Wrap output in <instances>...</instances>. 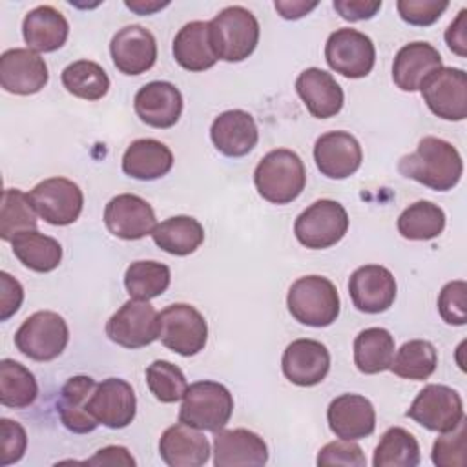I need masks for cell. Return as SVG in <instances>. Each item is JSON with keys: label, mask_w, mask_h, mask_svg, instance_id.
Returning <instances> with one entry per match:
<instances>
[{"label": "cell", "mask_w": 467, "mask_h": 467, "mask_svg": "<svg viewBox=\"0 0 467 467\" xmlns=\"http://www.w3.org/2000/svg\"><path fill=\"white\" fill-rule=\"evenodd\" d=\"M398 171L431 190L447 192L460 182L463 161L451 142L438 137H423L412 153L400 159Z\"/></svg>", "instance_id": "6da1fadb"}, {"label": "cell", "mask_w": 467, "mask_h": 467, "mask_svg": "<svg viewBox=\"0 0 467 467\" xmlns=\"http://www.w3.org/2000/svg\"><path fill=\"white\" fill-rule=\"evenodd\" d=\"M254 184L265 201L272 204H288L305 190L306 170L296 151L277 148L268 151L257 162Z\"/></svg>", "instance_id": "7a4b0ae2"}, {"label": "cell", "mask_w": 467, "mask_h": 467, "mask_svg": "<svg viewBox=\"0 0 467 467\" xmlns=\"http://www.w3.org/2000/svg\"><path fill=\"white\" fill-rule=\"evenodd\" d=\"M210 40L217 60L241 62L248 58L259 42V22L243 5H228L210 22Z\"/></svg>", "instance_id": "3957f363"}, {"label": "cell", "mask_w": 467, "mask_h": 467, "mask_svg": "<svg viewBox=\"0 0 467 467\" xmlns=\"http://www.w3.org/2000/svg\"><path fill=\"white\" fill-rule=\"evenodd\" d=\"M286 305L296 321L316 328L332 325L341 308L336 285L323 275L296 279L288 290Z\"/></svg>", "instance_id": "277c9868"}, {"label": "cell", "mask_w": 467, "mask_h": 467, "mask_svg": "<svg viewBox=\"0 0 467 467\" xmlns=\"http://www.w3.org/2000/svg\"><path fill=\"white\" fill-rule=\"evenodd\" d=\"M234 412V396L217 381L202 379L188 385L182 405L179 410V421L199 431H219L230 421Z\"/></svg>", "instance_id": "5b68a950"}, {"label": "cell", "mask_w": 467, "mask_h": 467, "mask_svg": "<svg viewBox=\"0 0 467 467\" xmlns=\"http://www.w3.org/2000/svg\"><path fill=\"white\" fill-rule=\"evenodd\" d=\"M69 341L66 319L51 310H38L24 319L15 332L16 348L29 359L51 361L58 358Z\"/></svg>", "instance_id": "8992f818"}, {"label": "cell", "mask_w": 467, "mask_h": 467, "mask_svg": "<svg viewBox=\"0 0 467 467\" xmlns=\"http://www.w3.org/2000/svg\"><path fill=\"white\" fill-rule=\"evenodd\" d=\"M348 230V213L337 201L319 199L305 208L296 223V239L310 248L323 250L337 244Z\"/></svg>", "instance_id": "52a82bcc"}, {"label": "cell", "mask_w": 467, "mask_h": 467, "mask_svg": "<svg viewBox=\"0 0 467 467\" xmlns=\"http://www.w3.org/2000/svg\"><path fill=\"white\" fill-rule=\"evenodd\" d=\"M159 339L175 354L190 358L206 347L208 323L195 306L173 303L159 314Z\"/></svg>", "instance_id": "ba28073f"}, {"label": "cell", "mask_w": 467, "mask_h": 467, "mask_svg": "<svg viewBox=\"0 0 467 467\" xmlns=\"http://www.w3.org/2000/svg\"><path fill=\"white\" fill-rule=\"evenodd\" d=\"M325 60L332 71L347 78H363L374 67L376 47L368 35L341 27L327 38Z\"/></svg>", "instance_id": "9c48e42d"}, {"label": "cell", "mask_w": 467, "mask_h": 467, "mask_svg": "<svg viewBox=\"0 0 467 467\" xmlns=\"http://www.w3.org/2000/svg\"><path fill=\"white\" fill-rule=\"evenodd\" d=\"M106 336L124 348H142L159 339V312L150 301L130 297L106 323Z\"/></svg>", "instance_id": "30bf717a"}, {"label": "cell", "mask_w": 467, "mask_h": 467, "mask_svg": "<svg viewBox=\"0 0 467 467\" xmlns=\"http://www.w3.org/2000/svg\"><path fill=\"white\" fill-rule=\"evenodd\" d=\"M405 414L434 432H447L465 418L462 396L454 389L440 383L423 387Z\"/></svg>", "instance_id": "8fae6325"}, {"label": "cell", "mask_w": 467, "mask_h": 467, "mask_svg": "<svg viewBox=\"0 0 467 467\" xmlns=\"http://www.w3.org/2000/svg\"><path fill=\"white\" fill-rule=\"evenodd\" d=\"M36 213L53 226H67L75 223L84 206L80 186L66 177H49L40 181L29 192Z\"/></svg>", "instance_id": "7c38bea8"}, {"label": "cell", "mask_w": 467, "mask_h": 467, "mask_svg": "<svg viewBox=\"0 0 467 467\" xmlns=\"http://www.w3.org/2000/svg\"><path fill=\"white\" fill-rule=\"evenodd\" d=\"M427 108L443 120L467 117V75L460 67L441 66L420 88Z\"/></svg>", "instance_id": "4fadbf2b"}, {"label": "cell", "mask_w": 467, "mask_h": 467, "mask_svg": "<svg viewBox=\"0 0 467 467\" xmlns=\"http://www.w3.org/2000/svg\"><path fill=\"white\" fill-rule=\"evenodd\" d=\"M89 414L108 429L128 427L137 414L133 387L120 378H108L97 383L88 401Z\"/></svg>", "instance_id": "5bb4252c"}, {"label": "cell", "mask_w": 467, "mask_h": 467, "mask_svg": "<svg viewBox=\"0 0 467 467\" xmlns=\"http://www.w3.org/2000/svg\"><path fill=\"white\" fill-rule=\"evenodd\" d=\"M104 224L111 235L124 241H137L151 235L157 221L148 201L133 193H120L106 204Z\"/></svg>", "instance_id": "9a60e30c"}, {"label": "cell", "mask_w": 467, "mask_h": 467, "mask_svg": "<svg viewBox=\"0 0 467 467\" xmlns=\"http://www.w3.org/2000/svg\"><path fill=\"white\" fill-rule=\"evenodd\" d=\"M49 80L46 60L29 47H13L0 57V86L15 95L38 93Z\"/></svg>", "instance_id": "2e32d148"}, {"label": "cell", "mask_w": 467, "mask_h": 467, "mask_svg": "<svg viewBox=\"0 0 467 467\" xmlns=\"http://www.w3.org/2000/svg\"><path fill=\"white\" fill-rule=\"evenodd\" d=\"M396 279L381 265H365L352 272L348 294L354 306L365 314H379L392 306L396 299Z\"/></svg>", "instance_id": "e0dca14e"}, {"label": "cell", "mask_w": 467, "mask_h": 467, "mask_svg": "<svg viewBox=\"0 0 467 467\" xmlns=\"http://www.w3.org/2000/svg\"><path fill=\"white\" fill-rule=\"evenodd\" d=\"M281 368L285 378L297 387L321 383L330 370V352L316 339H294L283 352Z\"/></svg>", "instance_id": "ac0fdd59"}, {"label": "cell", "mask_w": 467, "mask_h": 467, "mask_svg": "<svg viewBox=\"0 0 467 467\" xmlns=\"http://www.w3.org/2000/svg\"><path fill=\"white\" fill-rule=\"evenodd\" d=\"M115 67L124 75H140L157 60V42L150 29L131 24L119 29L109 44Z\"/></svg>", "instance_id": "d6986e66"}, {"label": "cell", "mask_w": 467, "mask_h": 467, "mask_svg": "<svg viewBox=\"0 0 467 467\" xmlns=\"http://www.w3.org/2000/svg\"><path fill=\"white\" fill-rule=\"evenodd\" d=\"M314 161L321 175L347 179L354 175L363 161V151L348 131H327L314 144Z\"/></svg>", "instance_id": "ffe728a7"}, {"label": "cell", "mask_w": 467, "mask_h": 467, "mask_svg": "<svg viewBox=\"0 0 467 467\" xmlns=\"http://www.w3.org/2000/svg\"><path fill=\"white\" fill-rule=\"evenodd\" d=\"M268 462L265 440L248 429H219L213 436L215 467H261Z\"/></svg>", "instance_id": "44dd1931"}, {"label": "cell", "mask_w": 467, "mask_h": 467, "mask_svg": "<svg viewBox=\"0 0 467 467\" xmlns=\"http://www.w3.org/2000/svg\"><path fill=\"white\" fill-rule=\"evenodd\" d=\"M137 117L159 130H166L177 124L182 113V95L179 88L166 80H153L144 84L133 99Z\"/></svg>", "instance_id": "7402d4cb"}, {"label": "cell", "mask_w": 467, "mask_h": 467, "mask_svg": "<svg viewBox=\"0 0 467 467\" xmlns=\"http://www.w3.org/2000/svg\"><path fill=\"white\" fill-rule=\"evenodd\" d=\"M327 421L336 438L361 440L376 429V410L368 398L361 394H341L327 409Z\"/></svg>", "instance_id": "603a6c76"}, {"label": "cell", "mask_w": 467, "mask_h": 467, "mask_svg": "<svg viewBox=\"0 0 467 467\" xmlns=\"http://www.w3.org/2000/svg\"><path fill=\"white\" fill-rule=\"evenodd\" d=\"M210 139L217 151L226 157L248 155L259 140L254 117L244 109H228L219 113L210 128Z\"/></svg>", "instance_id": "cb8c5ba5"}, {"label": "cell", "mask_w": 467, "mask_h": 467, "mask_svg": "<svg viewBox=\"0 0 467 467\" xmlns=\"http://www.w3.org/2000/svg\"><path fill=\"white\" fill-rule=\"evenodd\" d=\"M296 91L316 119H330L343 108V89L336 78L319 67H306L296 78Z\"/></svg>", "instance_id": "d4e9b609"}, {"label": "cell", "mask_w": 467, "mask_h": 467, "mask_svg": "<svg viewBox=\"0 0 467 467\" xmlns=\"http://www.w3.org/2000/svg\"><path fill=\"white\" fill-rule=\"evenodd\" d=\"M159 454L170 467H201L210 458V441L199 429L179 421L162 432Z\"/></svg>", "instance_id": "484cf974"}, {"label": "cell", "mask_w": 467, "mask_h": 467, "mask_svg": "<svg viewBox=\"0 0 467 467\" xmlns=\"http://www.w3.org/2000/svg\"><path fill=\"white\" fill-rule=\"evenodd\" d=\"M441 67L440 51L429 42H409L394 57L392 80L401 91H418Z\"/></svg>", "instance_id": "4316f807"}, {"label": "cell", "mask_w": 467, "mask_h": 467, "mask_svg": "<svg viewBox=\"0 0 467 467\" xmlns=\"http://www.w3.org/2000/svg\"><path fill=\"white\" fill-rule=\"evenodd\" d=\"M22 35L29 49L36 53H51L66 44L69 24L53 5H38L24 16Z\"/></svg>", "instance_id": "83f0119b"}, {"label": "cell", "mask_w": 467, "mask_h": 467, "mask_svg": "<svg viewBox=\"0 0 467 467\" xmlns=\"http://www.w3.org/2000/svg\"><path fill=\"white\" fill-rule=\"evenodd\" d=\"M95 387L97 381L84 374L73 376L64 383L57 409L60 421L67 431L75 434H88L99 427V421L88 410V401Z\"/></svg>", "instance_id": "f1b7e54d"}, {"label": "cell", "mask_w": 467, "mask_h": 467, "mask_svg": "<svg viewBox=\"0 0 467 467\" xmlns=\"http://www.w3.org/2000/svg\"><path fill=\"white\" fill-rule=\"evenodd\" d=\"M171 150L155 139H137L122 155V171L139 181L161 179L171 170Z\"/></svg>", "instance_id": "f546056e"}, {"label": "cell", "mask_w": 467, "mask_h": 467, "mask_svg": "<svg viewBox=\"0 0 467 467\" xmlns=\"http://www.w3.org/2000/svg\"><path fill=\"white\" fill-rule=\"evenodd\" d=\"M175 62L193 73L206 71L215 66L217 57L210 40V26L202 20L184 24L173 38Z\"/></svg>", "instance_id": "4dcf8cb0"}, {"label": "cell", "mask_w": 467, "mask_h": 467, "mask_svg": "<svg viewBox=\"0 0 467 467\" xmlns=\"http://www.w3.org/2000/svg\"><path fill=\"white\" fill-rule=\"evenodd\" d=\"M153 243L171 255H190L204 241L202 224L190 215H175L159 223L151 232Z\"/></svg>", "instance_id": "1f68e13d"}, {"label": "cell", "mask_w": 467, "mask_h": 467, "mask_svg": "<svg viewBox=\"0 0 467 467\" xmlns=\"http://www.w3.org/2000/svg\"><path fill=\"white\" fill-rule=\"evenodd\" d=\"M394 350V337L387 328H365L354 339V365L361 374L385 372L390 368Z\"/></svg>", "instance_id": "d6a6232c"}, {"label": "cell", "mask_w": 467, "mask_h": 467, "mask_svg": "<svg viewBox=\"0 0 467 467\" xmlns=\"http://www.w3.org/2000/svg\"><path fill=\"white\" fill-rule=\"evenodd\" d=\"M15 257L33 272H51L58 268L62 261V246L57 239L40 234L38 230H29L18 234L13 241Z\"/></svg>", "instance_id": "836d02e7"}, {"label": "cell", "mask_w": 467, "mask_h": 467, "mask_svg": "<svg viewBox=\"0 0 467 467\" xmlns=\"http://www.w3.org/2000/svg\"><path fill=\"white\" fill-rule=\"evenodd\" d=\"M38 383L35 374L15 359L0 361V403L11 409H26L35 403Z\"/></svg>", "instance_id": "e575fe53"}, {"label": "cell", "mask_w": 467, "mask_h": 467, "mask_svg": "<svg viewBox=\"0 0 467 467\" xmlns=\"http://www.w3.org/2000/svg\"><path fill=\"white\" fill-rule=\"evenodd\" d=\"M445 228V212L431 201L409 204L398 217V232L409 241H431Z\"/></svg>", "instance_id": "d590c367"}, {"label": "cell", "mask_w": 467, "mask_h": 467, "mask_svg": "<svg viewBox=\"0 0 467 467\" xmlns=\"http://www.w3.org/2000/svg\"><path fill=\"white\" fill-rule=\"evenodd\" d=\"M420 443L403 427H390L383 432L374 449V467H416L420 463Z\"/></svg>", "instance_id": "8d00e7d4"}, {"label": "cell", "mask_w": 467, "mask_h": 467, "mask_svg": "<svg viewBox=\"0 0 467 467\" xmlns=\"http://www.w3.org/2000/svg\"><path fill=\"white\" fill-rule=\"evenodd\" d=\"M438 365V352L427 339H410L403 343L392 358L390 368L403 379H427Z\"/></svg>", "instance_id": "74e56055"}, {"label": "cell", "mask_w": 467, "mask_h": 467, "mask_svg": "<svg viewBox=\"0 0 467 467\" xmlns=\"http://www.w3.org/2000/svg\"><path fill=\"white\" fill-rule=\"evenodd\" d=\"M36 210L29 193L18 188H5L2 193L0 208V237L2 241H13L18 234L36 230Z\"/></svg>", "instance_id": "f35d334b"}, {"label": "cell", "mask_w": 467, "mask_h": 467, "mask_svg": "<svg viewBox=\"0 0 467 467\" xmlns=\"http://www.w3.org/2000/svg\"><path fill=\"white\" fill-rule=\"evenodd\" d=\"M64 88L78 99L99 100L109 89V77L100 64L93 60H75L64 67L62 75Z\"/></svg>", "instance_id": "ab89813d"}, {"label": "cell", "mask_w": 467, "mask_h": 467, "mask_svg": "<svg viewBox=\"0 0 467 467\" xmlns=\"http://www.w3.org/2000/svg\"><path fill=\"white\" fill-rule=\"evenodd\" d=\"M170 268L159 261H133L124 274V286L133 299L150 301L170 286Z\"/></svg>", "instance_id": "60d3db41"}, {"label": "cell", "mask_w": 467, "mask_h": 467, "mask_svg": "<svg viewBox=\"0 0 467 467\" xmlns=\"http://www.w3.org/2000/svg\"><path fill=\"white\" fill-rule=\"evenodd\" d=\"M146 383L150 392L161 403H175L182 400L188 389L182 370L166 359H155L151 365H148Z\"/></svg>", "instance_id": "b9f144b4"}, {"label": "cell", "mask_w": 467, "mask_h": 467, "mask_svg": "<svg viewBox=\"0 0 467 467\" xmlns=\"http://www.w3.org/2000/svg\"><path fill=\"white\" fill-rule=\"evenodd\" d=\"M467 449L465 418L451 431L441 432L432 445V463L438 467H463Z\"/></svg>", "instance_id": "7bdbcfd3"}, {"label": "cell", "mask_w": 467, "mask_h": 467, "mask_svg": "<svg viewBox=\"0 0 467 467\" xmlns=\"http://www.w3.org/2000/svg\"><path fill=\"white\" fill-rule=\"evenodd\" d=\"M438 312L449 325L467 323V283L463 279L447 283L438 296Z\"/></svg>", "instance_id": "ee69618b"}, {"label": "cell", "mask_w": 467, "mask_h": 467, "mask_svg": "<svg viewBox=\"0 0 467 467\" xmlns=\"http://www.w3.org/2000/svg\"><path fill=\"white\" fill-rule=\"evenodd\" d=\"M449 7L445 0H398L396 9L403 22L410 26H432Z\"/></svg>", "instance_id": "f6af8a7d"}, {"label": "cell", "mask_w": 467, "mask_h": 467, "mask_svg": "<svg viewBox=\"0 0 467 467\" xmlns=\"http://www.w3.org/2000/svg\"><path fill=\"white\" fill-rule=\"evenodd\" d=\"M317 465H345V467H365L367 458L358 443L352 440H337L323 445L317 452Z\"/></svg>", "instance_id": "bcb514c9"}, {"label": "cell", "mask_w": 467, "mask_h": 467, "mask_svg": "<svg viewBox=\"0 0 467 467\" xmlns=\"http://www.w3.org/2000/svg\"><path fill=\"white\" fill-rule=\"evenodd\" d=\"M27 447L26 429L9 418L0 420V465L7 467L22 460Z\"/></svg>", "instance_id": "7dc6e473"}, {"label": "cell", "mask_w": 467, "mask_h": 467, "mask_svg": "<svg viewBox=\"0 0 467 467\" xmlns=\"http://www.w3.org/2000/svg\"><path fill=\"white\" fill-rule=\"evenodd\" d=\"M24 301L22 285L7 272H0V321H7L18 312Z\"/></svg>", "instance_id": "c3c4849f"}, {"label": "cell", "mask_w": 467, "mask_h": 467, "mask_svg": "<svg viewBox=\"0 0 467 467\" xmlns=\"http://www.w3.org/2000/svg\"><path fill=\"white\" fill-rule=\"evenodd\" d=\"M334 9L343 20L359 22L372 18L381 9V0H334Z\"/></svg>", "instance_id": "681fc988"}, {"label": "cell", "mask_w": 467, "mask_h": 467, "mask_svg": "<svg viewBox=\"0 0 467 467\" xmlns=\"http://www.w3.org/2000/svg\"><path fill=\"white\" fill-rule=\"evenodd\" d=\"M445 42L458 57L467 55V9H462L445 31Z\"/></svg>", "instance_id": "f907efd6"}, {"label": "cell", "mask_w": 467, "mask_h": 467, "mask_svg": "<svg viewBox=\"0 0 467 467\" xmlns=\"http://www.w3.org/2000/svg\"><path fill=\"white\" fill-rule=\"evenodd\" d=\"M86 465H135L133 456L126 447L120 445H108L99 449L89 460L84 462Z\"/></svg>", "instance_id": "816d5d0a"}, {"label": "cell", "mask_w": 467, "mask_h": 467, "mask_svg": "<svg viewBox=\"0 0 467 467\" xmlns=\"http://www.w3.org/2000/svg\"><path fill=\"white\" fill-rule=\"evenodd\" d=\"M275 11L285 18V20H297L305 15H308L314 7H317V2H305V0H277L274 4Z\"/></svg>", "instance_id": "f5cc1de1"}, {"label": "cell", "mask_w": 467, "mask_h": 467, "mask_svg": "<svg viewBox=\"0 0 467 467\" xmlns=\"http://www.w3.org/2000/svg\"><path fill=\"white\" fill-rule=\"evenodd\" d=\"M124 5L137 15H153L155 11L164 9L170 2H157V0H126Z\"/></svg>", "instance_id": "db71d44e"}]
</instances>
